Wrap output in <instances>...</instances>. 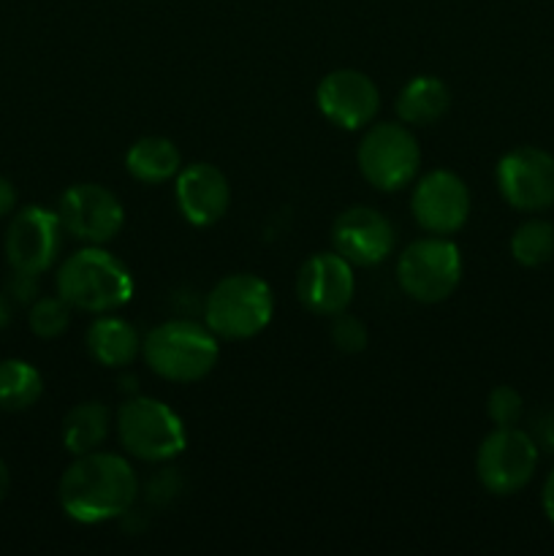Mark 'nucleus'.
Listing matches in <instances>:
<instances>
[{
    "instance_id": "f257e3e1",
    "label": "nucleus",
    "mask_w": 554,
    "mask_h": 556,
    "mask_svg": "<svg viewBox=\"0 0 554 556\" xmlns=\"http://www.w3.org/2000/svg\"><path fill=\"white\" fill-rule=\"evenodd\" d=\"M139 497V478L125 456L90 451L76 456L58 483L60 508L79 525L123 519Z\"/></svg>"
},
{
    "instance_id": "f03ea898",
    "label": "nucleus",
    "mask_w": 554,
    "mask_h": 556,
    "mask_svg": "<svg viewBox=\"0 0 554 556\" xmlns=\"http://www.w3.org/2000/svg\"><path fill=\"white\" fill-rule=\"evenodd\" d=\"M58 296L71 304V309L103 315L114 313L134 296V277L117 255L106 253L98 244L76 250L60 264Z\"/></svg>"
},
{
    "instance_id": "7ed1b4c3",
    "label": "nucleus",
    "mask_w": 554,
    "mask_h": 556,
    "mask_svg": "<svg viewBox=\"0 0 554 556\" xmlns=\"http://www.w3.org/2000/svg\"><path fill=\"white\" fill-rule=\"evenodd\" d=\"M217 340L210 326L196 320H166L141 337L147 367L172 383L204 380L217 364Z\"/></svg>"
},
{
    "instance_id": "20e7f679",
    "label": "nucleus",
    "mask_w": 554,
    "mask_h": 556,
    "mask_svg": "<svg viewBox=\"0 0 554 556\" xmlns=\"http://www.w3.org/2000/svg\"><path fill=\"white\" fill-rule=\"evenodd\" d=\"M272 313V288L248 271L223 277L204 299V324L221 340H250L261 334L269 326Z\"/></svg>"
},
{
    "instance_id": "39448f33",
    "label": "nucleus",
    "mask_w": 554,
    "mask_h": 556,
    "mask_svg": "<svg viewBox=\"0 0 554 556\" xmlns=\"http://www.w3.org/2000/svg\"><path fill=\"white\" fill-rule=\"evenodd\" d=\"M117 438L130 456L141 462H168L188 445L185 424L177 413L152 396H134L114 416Z\"/></svg>"
},
{
    "instance_id": "423d86ee",
    "label": "nucleus",
    "mask_w": 554,
    "mask_h": 556,
    "mask_svg": "<svg viewBox=\"0 0 554 556\" xmlns=\"http://www.w3.org/2000/svg\"><path fill=\"white\" fill-rule=\"evenodd\" d=\"M358 172L375 190L394 193L407 182H413L421 166V147L411 125L400 123H373L358 141Z\"/></svg>"
},
{
    "instance_id": "0eeeda50",
    "label": "nucleus",
    "mask_w": 554,
    "mask_h": 556,
    "mask_svg": "<svg viewBox=\"0 0 554 556\" xmlns=\"http://www.w3.org/2000/svg\"><path fill=\"white\" fill-rule=\"evenodd\" d=\"M462 280V255L445 237L416 239L396 261V282L418 304H440Z\"/></svg>"
},
{
    "instance_id": "6e6552de",
    "label": "nucleus",
    "mask_w": 554,
    "mask_h": 556,
    "mask_svg": "<svg viewBox=\"0 0 554 556\" xmlns=\"http://www.w3.org/2000/svg\"><path fill=\"white\" fill-rule=\"evenodd\" d=\"M538 445L519 427H494L478 445L476 476L489 494L508 497L532 481L538 467Z\"/></svg>"
},
{
    "instance_id": "1a4fd4ad",
    "label": "nucleus",
    "mask_w": 554,
    "mask_h": 556,
    "mask_svg": "<svg viewBox=\"0 0 554 556\" xmlns=\"http://www.w3.org/2000/svg\"><path fill=\"white\" fill-rule=\"evenodd\" d=\"M58 217L63 231L87 244H106L119 233L125 210L117 195L96 182L71 185L58 201Z\"/></svg>"
},
{
    "instance_id": "9d476101",
    "label": "nucleus",
    "mask_w": 554,
    "mask_h": 556,
    "mask_svg": "<svg viewBox=\"0 0 554 556\" xmlns=\"http://www.w3.org/2000/svg\"><path fill=\"white\" fill-rule=\"evenodd\" d=\"M63 244L58 212L47 206H25L16 212L5 231V261L14 271L38 275L52 269Z\"/></svg>"
},
{
    "instance_id": "9b49d317",
    "label": "nucleus",
    "mask_w": 554,
    "mask_h": 556,
    "mask_svg": "<svg viewBox=\"0 0 554 556\" xmlns=\"http://www.w3.org/2000/svg\"><path fill=\"white\" fill-rule=\"evenodd\" d=\"M498 188L505 204L541 212L554 204V155L541 147H516L498 163Z\"/></svg>"
},
{
    "instance_id": "f8f14e48",
    "label": "nucleus",
    "mask_w": 554,
    "mask_h": 556,
    "mask_svg": "<svg viewBox=\"0 0 554 556\" xmlns=\"http://www.w3.org/2000/svg\"><path fill=\"white\" fill-rule=\"evenodd\" d=\"M411 210L418 226L432 237H451L470 217V190L454 172H429L418 179L411 195Z\"/></svg>"
},
{
    "instance_id": "ddd939ff",
    "label": "nucleus",
    "mask_w": 554,
    "mask_h": 556,
    "mask_svg": "<svg viewBox=\"0 0 554 556\" xmlns=\"http://www.w3.org/2000/svg\"><path fill=\"white\" fill-rule=\"evenodd\" d=\"M318 109L331 125L362 130L375 123L380 112V92L367 74L356 68H337L318 85Z\"/></svg>"
},
{
    "instance_id": "4468645a",
    "label": "nucleus",
    "mask_w": 554,
    "mask_h": 556,
    "mask_svg": "<svg viewBox=\"0 0 554 556\" xmlns=\"http://www.w3.org/2000/svg\"><path fill=\"white\" fill-rule=\"evenodd\" d=\"M356 291L353 266L340 253H315L297 275V296L313 315L335 318L345 313Z\"/></svg>"
},
{
    "instance_id": "2eb2a0df",
    "label": "nucleus",
    "mask_w": 554,
    "mask_h": 556,
    "mask_svg": "<svg viewBox=\"0 0 554 556\" xmlns=\"http://www.w3.org/2000/svg\"><path fill=\"white\" fill-rule=\"evenodd\" d=\"M396 231L383 212L373 206H351L337 215L331 226V244L335 253L351 266H378L394 250Z\"/></svg>"
},
{
    "instance_id": "dca6fc26",
    "label": "nucleus",
    "mask_w": 554,
    "mask_h": 556,
    "mask_svg": "<svg viewBox=\"0 0 554 556\" xmlns=\"http://www.w3.org/2000/svg\"><path fill=\"white\" fill-rule=\"evenodd\" d=\"M177 206L193 226H215L231 204V185L226 174L212 163H190L177 174Z\"/></svg>"
},
{
    "instance_id": "f3484780",
    "label": "nucleus",
    "mask_w": 554,
    "mask_h": 556,
    "mask_svg": "<svg viewBox=\"0 0 554 556\" xmlns=\"http://www.w3.org/2000/svg\"><path fill=\"white\" fill-rule=\"evenodd\" d=\"M87 353L92 356V362L103 364V367H128L130 362H136V356L141 353V337L134 329V324H128L125 318H114V315L103 313L101 318H96L87 329L85 337Z\"/></svg>"
},
{
    "instance_id": "a211bd4d",
    "label": "nucleus",
    "mask_w": 554,
    "mask_h": 556,
    "mask_svg": "<svg viewBox=\"0 0 554 556\" xmlns=\"http://www.w3.org/2000/svg\"><path fill=\"white\" fill-rule=\"evenodd\" d=\"M451 106V90L445 87L443 79L438 76H416L407 81L396 96V117L413 128H424L432 125L449 112Z\"/></svg>"
},
{
    "instance_id": "6ab92c4d",
    "label": "nucleus",
    "mask_w": 554,
    "mask_h": 556,
    "mask_svg": "<svg viewBox=\"0 0 554 556\" xmlns=\"http://www.w3.org/2000/svg\"><path fill=\"white\" fill-rule=\"evenodd\" d=\"M125 166H128L130 177L139 179V182L163 185L177 177L179 168H182V155H179L177 144L166 136H144V139L130 144Z\"/></svg>"
},
{
    "instance_id": "aec40b11",
    "label": "nucleus",
    "mask_w": 554,
    "mask_h": 556,
    "mask_svg": "<svg viewBox=\"0 0 554 556\" xmlns=\"http://www.w3.org/2000/svg\"><path fill=\"white\" fill-rule=\"evenodd\" d=\"M112 427V413L103 402H81L71 407L63 421V445L68 454L81 456L101 448L103 440L109 438Z\"/></svg>"
},
{
    "instance_id": "412c9836",
    "label": "nucleus",
    "mask_w": 554,
    "mask_h": 556,
    "mask_svg": "<svg viewBox=\"0 0 554 556\" xmlns=\"http://www.w3.org/2000/svg\"><path fill=\"white\" fill-rule=\"evenodd\" d=\"M43 394V378L36 367L20 358L0 362V410L20 413L36 405Z\"/></svg>"
},
{
    "instance_id": "4be33fe9",
    "label": "nucleus",
    "mask_w": 554,
    "mask_h": 556,
    "mask_svg": "<svg viewBox=\"0 0 554 556\" xmlns=\"http://www.w3.org/2000/svg\"><path fill=\"white\" fill-rule=\"evenodd\" d=\"M511 255L519 261L521 266H536L549 264L554 258V226L549 220H527L511 237Z\"/></svg>"
},
{
    "instance_id": "5701e85b",
    "label": "nucleus",
    "mask_w": 554,
    "mask_h": 556,
    "mask_svg": "<svg viewBox=\"0 0 554 556\" xmlns=\"http://www.w3.org/2000/svg\"><path fill=\"white\" fill-rule=\"evenodd\" d=\"M30 331L41 340H54V337L65 334L71 324V304L63 302L60 296H43L30 304V315H27Z\"/></svg>"
},
{
    "instance_id": "b1692460",
    "label": "nucleus",
    "mask_w": 554,
    "mask_h": 556,
    "mask_svg": "<svg viewBox=\"0 0 554 556\" xmlns=\"http://www.w3.org/2000/svg\"><path fill=\"white\" fill-rule=\"evenodd\" d=\"M487 416L494 427H519L525 416V400L511 386H498L487 396Z\"/></svg>"
},
{
    "instance_id": "393cba45",
    "label": "nucleus",
    "mask_w": 554,
    "mask_h": 556,
    "mask_svg": "<svg viewBox=\"0 0 554 556\" xmlns=\"http://www.w3.org/2000/svg\"><path fill=\"white\" fill-rule=\"evenodd\" d=\"M329 334L340 353H362L364 348H367V326H364L356 315H335Z\"/></svg>"
},
{
    "instance_id": "a878e982",
    "label": "nucleus",
    "mask_w": 554,
    "mask_h": 556,
    "mask_svg": "<svg viewBox=\"0 0 554 556\" xmlns=\"http://www.w3.org/2000/svg\"><path fill=\"white\" fill-rule=\"evenodd\" d=\"M11 302L16 304H33L38 299V275H27V271L11 269L9 286H5Z\"/></svg>"
},
{
    "instance_id": "bb28decb",
    "label": "nucleus",
    "mask_w": 554,
    "mask_h": 556,
    "mask_svg": "<svg viewBox=\"0 0 554 556\" xmlns=\"http://www.w3.org/2000/svg\"><path fill=\"white\" fill-rule=\"evenodd\" d=\"M530 438L536 440L538 451L554 454V410H541L536 418H532Z\"/></svg>"
},
{
    "instance_id": "cd10ccee",
    "label": "nucleus",
    "mask_w": 554,
    "mask_h": 556,
    "mask_svg": "<svg viewBox=\"0 0 554 556\" xmlns=\"http://www.w3.org/2000/svg\"><path fill=\"white\" fill-rule=\"evenodd\" d=\"M177 492H179V478L174 476V472L166 470V476H163V472H158V478H152V481H150V500H152V503L166 505L168 500H172Z\"/></svg>"
},
{
    "instance_id": "c85d7f7f",
    "label": "nucleus",
    "mask_w": 554,
    "mask_h": 556,
    "mask_svg": "<svg viewBox=\"0 0 554 556\" xmlns=\"http://www.w3.org/2000/svg\"><path fill=\"white\" fill-rule=\"evenodd\" d=\"M16 206V188L5 177H0V217H9Z\"/></svg>"
},
{
    "instance_id": "c756f323",
    "label": "nucleus",
    "mask_w": 554,
    "mask_h": 556,
    "mask_svg": "<svg viewBox=\"0 0 554 556\" xmlns=\"http://www.w3.org/2000/svg\"><path fill=\"white\" fill-rule=\"evenodd\" d=\"M541 503H543V514H546V519L554 525V470L549 472L546 483H543Z\"/></svg>"
},
{
    "instance_id": "7c9ffc66",
    "label": "nucleus",
    "mask_w": 554,
    "mask_h": 556,
    "mask_svg": "<svg viewBox=\"0 0 554 556\" xmlns=\"http://www.w3.org/2000/svg\"><path fill=\"white\" fill-rule=\"evenodd\" d=\"M11 324V299L9 293H0V329Z\"/></svg>"
},
{
    "instance_id": "2f4dec72",
    "label": "nucleus",
    "mask_w": 554,
    "mask_h": 556,
    "mask_svg": "<svg viewBox=\"0 0 554 556\" xmlns=\"http://www.w3.org/2000/svg\"><path fill=\"white\" fill-rule=\"evenodd\" d=\"M9 486H11L9 467H5V462L0 459V503H3V497H5V494H9Z\"/></svg>"
}]
</instances>
